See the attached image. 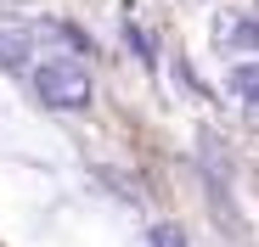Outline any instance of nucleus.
<instances>
[{"label": "nucleus", "mask_w": 259, "mask_h": 247, "mask_svg": "<svg viewBox=\"0 0 259 247\" xmlns=\"http://www.w3.org/2000/svg\"><path fill=\"white\" fill-rule=\"evenodd\" d=\"M152 247H186L181 225H152Z\"/></svg>", "instance_id": "nucleus-3"}, {"label": "nucleus", "mask_w": 259, "mask_h": 247, "mask_svg": "<svg viewBox=\"0 0 259 247\" xmlns=\"http://www.w3.org/2000/svg\"><path fill=\"white\" fill-rule=\"evenodd\" d=\"M34 90H39L46 107L79 112L84 101H91V68H84V56H73V51H51L46 62H34Z\"/></svg>", "instance_id": "nucleus-1"}, {"label": "nucleus", "mask_w": 259, "mask_h": 247, "mask_svg": "<svg viewBox=\"0 0 259 247\" xmlns=\"http://www.w3.org/2000/svg\"><path fill=\"white\" fill-rule=\"evenodd\" d=\"M34 45H39V28L23 17H0V62L6 68H34Z\"/></svg>", "instance_id": "nucleus-2"}]
</instances>
